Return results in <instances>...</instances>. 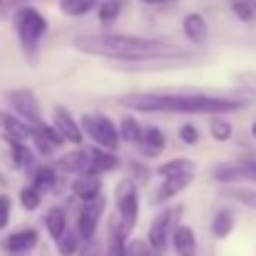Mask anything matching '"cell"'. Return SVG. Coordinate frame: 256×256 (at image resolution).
Instances as JSON below:
<instances>
[{
  "label": "cell",
  "mask_w": 256,
  "mask_h": 256,
  "mask_svg": "<svg viewBox=\"0 0 256 256\" xmlns=\"http://www.w3.org/2000/svg\"><path fill=\"white\" fill-rule=\"evenodd\" d=\"M5 100H8L10 110L15 112V117H20L30 127L42 124V107H40V102H38L32 90H25V87L22 90H12V92L5 94Z\"/></svg>",
  "instance_id": "cell-6"
},
{
  "label": "cell",
  "mask_w": 256,
  "mask_h": 256,
  "mask_svg": "<svg viewBox=\"0 0 256 256\" xmlns=\"http://www.w3.org/2000/svg\"><path fill=\"white\" fill-rule=\"evenodd\" d=\"M179 137H182V142H184V144L194 147V144L199 142V130H196L194 124H184V127L179 130Z\"/></svg>",
  "instance_id": "cell-35"
},
{
  "label": "cell",
  "mask_w": 256,
  "mask_h": 256,
  "mask_svg": "<svg viewBox=\"0 0 256 256\" xmlns=\"http://www.w3.org/2000/svg\"><path fill=\"white\" fill-rule=\"evenodd\" d=\"M122 5H124L122 0H104L100 5V22H104V25L114 22L120 18V12H122Z\"/></svg>",
  "instance_id": "cell-32"
},
{
  "label": "cell",
  "mask_w": 256,
  "mask_h": 256,
  "mask_svg": "<svg viewBox=\"0 0 256 256\" xmlns=\"http://www.w3.org/2000/svg\"><path fill=\"white\" fill-rule=\"evenodd\" d=\"M194 182V174H184V176H172V179H164V184L154 192V204H167L172 202L176 194H182L184 189H189Z\"/></svg>",
  "instance_id": "cell-15"
},
{
  "label": "cell",
  "mask_w": 256,
  "mask_h": 256,
  "mask_svg": "<svg viewBox=\"0 0 256 256\" xmlns=\"http://www.w3.org/2000/svg\"><path fill=\"white\" fill-rule=\"evenodd\" d=\"M8 144H10V152H12V164H15V170H32L35 157H32L30 147H28L25 142H15V140H8Z\"/></svg>",
  "instance_id": "cell-24"
},
{
  "label": "cell",
  "mask_w": 256,
  "mask_h": 256,
  "mask_svg": "<svg viewBox=\"0 0 256 256\" xmlns=\"http://www.w3.org/2000/svg\"><path fill=\"white\" fill-rule=\"evenodd\" d=\"M38 242H40V234L35 229H22V232L10 234L2 242V252H8V254H12V256L28 254V252H32L38 246Z\"/></svg>",
  "instance_id": "cell-11"
},
{
  "label": "cell",
  "mask_w": 256,
  "mask_h": 256,
  "mask_svg": "<svg viewBox=\"0 0 256 256\" xmlns=\"http://www.w3.org/2000/svg\"><path fill=\"white\" fill-rule=\"evenodd\" d=\"M72 196L80 199L82 204L87 202H94L97 196H102V184H100V176L94 174H82L72 182Z\"/></svg>",
  "instance_id": "cell-16"
},
{
  "label": "cell",
  "mask_w": 256,
  "mask_h": 256,
  "mask_svg": "<svg viewBox=\"0 0 256 256\" xmlns=\"http://www.w3.org/2000/svg\"><path fill=\"white\" fill-rule=\"evenodd\" d=\"M232 12L244 20V22H254L256 20V0H232Z\"/></svg>",
  "instance_id": "cell-29"
},
{
  "label": "cell",
  "mask_w": 256,
  "mask_h": 256,
  "mask_svg": "<svg viewBox=\"0 0 256 256\" xmlns=\"http://www.w3.org/2000/svg\"><path fill=\"white\" fill-rule=\"evenodd\" d=\"M82 127H85L87 134L97 142V147H102L107 152H117V147H120V130H117V124L107 114H85L82 117Z\"/></svg>",
  "instance_id": "cell-5"
},
{
  "label": "cell",
  "mask_w": 256,
  "mask_h": 256,
  "mask_svg": "<svg viewBox=\"0 0 256 256\" xmlns=\"http://www.w3.org/2000/svg\"><path fill=\"white\" fill-rule=\"evenodd\" d=\"M179 214H182V209H164V212H160L152 219L150 234H147V244L154 252H164L167 249V244H170L172 236H174V229H176L174 224H176Z\"/></svg>",
  "instance_id": "cell-7"
},
{
  "label": "cell",
  "mask_w": 256,
  "mask_h": 256,
  "mask_svg": "<svg viewBox=\"0 0 256 256\" xmlns=\"http://www.w3.org/2000/svg\"><path fill=\"white\" fill-rule=\"evenodd\" d=\"M102 2L100 0H60V10L70 18H80V15H87L90 10L100 8Z\"/></svg>",
  "instance_id": "cell-26"
},
{
  "label": "cell",
  "mask_w": 256,
  "mask_h": 256,
  "mask_svg": "<svg viewBox=\"0 0 256 256\" xmlns=\"http://www.w3.org/2000/svg\"><path fill=\"white\" fill-rule=\"evenodd\" d=\"M120 137H122L124 142H130V144L142 147V142H144V130H142V124H140L134 117H122V122H120Z\"/></svg>",
  "instance_id": "cell-23"
},
{
  "label": "cell",
  "mask_w": 256,
  "mask_h": 256,
  "mask_svg": "<svg viewBox=\"0 0 256 256\" xmlns=\"http://www.w3.org/2000/svg\"><path fill=\"white\" fill-rule=\"evenodd\" d=\"M120 104L134 112H184V114H214L239 112L244 102L199 92H134L120 97Z\"/></svg>",
  "instance_id": "cell-2"
},
{
  "label": "cell",
  "mask_w": 256,
  "mask_h": 256,
  "mask_svg": "<svg viewBox=\"0 0 256 256\" xmlns=\"http://www.w3.org/2000/svg\"><path fill=\"white\" fill-rule=\"evenodd\" d=\"M144 5H174L176 0H142Z\"/></svg>",
  "instance_id": "cell-38"
},
{
  "label": "cell",
  "mask_w": 256,
  "mask_h": 256,
  "mask_svg": "<svg viewBox=\"0 0 256 256\" xmlns=\"http://www.w3.org/2000/svg\"><path fill=\"white\" fill-rule=\"evenodd\" d=\"M45 229H48V234L55 239V242H60L65 234H68V212L62 209V206H52L48 214H45Z\"/></svg>",
  "instance_id": "cell-18"
},
{
  "label": "cell",
  "mask_w": 256,
  "mask_h": 256,
  "mask_svg": "<svg viewBox=\"0 0 256 256\" xmlns=\"http://www.w3.org/2000/svg\"><path fill=\"white\" fill-rule=\"evenodd\" d=\"M52 124H55V130L62 134V140H65V142L82 144V122H78V120L72 117V112H70V110L58 107V110L52 112Z\"/></svg>",
  "instance_id": "cell-9"
},
{
  "label": "cell",
  "mask_w": 256,
  "mask_h": 256,
  "mask_svg": "<svg viewBox=\"0 0 256 256\" xmlns=\"http://www.w3.org/2000/svg\"><path fill=\"white\" fill-rule=\"evenodd\" d=\"M32 142L38 144V150L45 154V157H50L65 140H62V134L55 130V124H35L32 127Z\"/></svg>",
  "instance_id": "cell-12"
},
{
  "label": "cell",
  "mask_w": 256,
  "mask_h": 256,
  "mask_svg": "<svg viewBox=\"0 0 256 256\" xmlns=\"http://www.w3.org/2000/svg\"><path fill=\"white\" fill-rule=\"evenodd\" d=\"M75 48L87 55L110 58L120 62H186L192 60L189 52L176 50L174 45L157 38H140V35H120V32H97L75 38Z\"/></svg>",
  "instance_id": "cell-1"
},
{
  "label": "cell",
  "mask_w": 256,
  "mask_h": 256,
  "mask_svg": "<svg viewBox=\"0 0 256 256\" xmlns=\"http://www.w3.org/2000/svg\"><path fill=\"white\" fill-rule=\"evenodd\" d=\"M90 164H92V157H90V150H75V152H68L65 157H60L58 162V170L62 174H90Z\"/></svg>",
  "instance_id": "cell-14"
},
{
  "label": "cell",
  "mask_w": 256,
  "mask_h": 256,
  "mask_svg": "<svg viewBox=\"0 0 256 256\" xmlns=\"http://www.w3.org/2000/svg\"><path fill=\"white\" fill-rule=\"evenodd\" d=\"M12 25H15V32L20 38V45L25 50V55L30 60H35V52L40 48V40L45 38L48 32V20L40 10L25 5V8H18L12 12Z\"/></svg>",
  "instance_id": "cell-3"
},
{
  "label": "cell",
  "mask_w": 256,
  "mask_h": 256,
  "mask_svg": "<svg viewBox=\"0 0 256 256\" xmlns=\"http://www.w3.org/2000/svg\"><path fill=\"white\" fill-rule=\"evenodd\" d=\"M40 202H42V192H40V189H35L32 184H30V186H22V192H20V204H22L28 212H35V209L40 206Z\"/></svg>",
  "instance_id": "cell-33"
},
{
  "label": "cell",
  "mask_w": 256,
  "mask_h": 256,
  "mask_svg": "<svg viewBox=\"0 0 256 256\" xmlns=\"http://www.w3.org/2000/svg\"><path fill=\"white\" fill-rule=\"evenodd\" d=\"M130 256H154V249L147 242H132L130 244Z\"/></svg>",
  "instance_id": "cell-36"
},
{
  "label": "cell",
  "mask_w": 256,
  "mask_h": 256,
  "mask_svg": "<svg viewBox=\"0 0 256 256\" xmlns=\"http://www.w3.org/2000/svg\"><path fill=\"white\" fill-rule=\"evenodd\" d=\"M172 244H174V249H176L179 256H196V236H194V229H189V226H184V224L174 229Z\"/></svg>",
  "instance_id": "cell-20"
},
{
  "label": "cell",
  "mask_w": 256,
  "mask_h": 256,
  "mask_svg": "<svg viewBox=\"0 0 256 256\" xmlns=\"http://www.w3.org/2000/svg\"><path fill=\"white\" fill-rule=\"evenodd\" d=\"M252 134H254V137H256V122H254V124H252Z\"/></svg>",
  "instance_id": "cell-39"
},
{
  "label": "cell",
  "mask_w": 256,
  "mask_h": 256,
  "mask_svg": "<svg viewBox=\"0 0 256 256\" xmlns=\"http://www.w3.org/2000/svg\"><path fill=\"white\" fill-rule=\"evenodd\" d=\"M104 209H107V196L104 194L97 196L94 202H87L85 206L80 209V214H78V234H80V239L85 244H92V239L97 234V224H100Z\"/></svg>",
  "instance_id": "cell-8"
},
{
  "label": "cell",
  "mask_w": 256,
  "mask_h": 256,
  "mask_svg": "<svg viewBox=\"0 0 256 256\" xmlns=\"http://www.w3.org/2000/svg\"><path fill=\"white\" fill-rule=\"evenodd\" d=\"M214 179L224 182V184H234V182H254L256 184V162H239V164H224L214 170Z\"/></svg>",
  "instance_id": "cell-10"
},
{
  "label": "cell",
  "mask_w": 256,
  "mask_h": 256,
  "mask_svg": "<svg viewBox=\"0 0 256 256\" xmlns=\"http://www.w3.org/2000/svg\"><path fill=\"white\" fill-rule=\"evenodd\" d=\"M0 130L8 140H15V142L32 140V127L28 122H22L20 117H15L10 112H2V110H0Z\"/></svg>",
  "instance_id": "cell-13"
},
{
  "label": "cell",
  "mask_w": 256,
  "mask_h": 256,
  "mask_svg": "<svg viewBox=\"0 0 256 256\" xmlns=\"http://www.w3.org/2000/svg\"><path fill=\"white\" fill-rule=\"evenodd\" d=\"M90 157H92V164H90V174L100 176L102 172H114L120 167V160L114 152H107L102 147H92L90 150Z\"/></svg>",
  "instance_id": "cell-17"
},
{
  "label": "cell",
  "mask_w": 256,
  "mask_h": 256,
  "mask_svg": "<svg viewBox=\"0 0 256 256\" xmlns=\"http://www.w3.org/2000/svg\"><path fill=\"white\" fill-rule=\"evenodd\" d=\"M117 226L122 239H130L137 219H140V192H137V182L134 179H122L117 184Z\"/></svg>",
  "instance_id": "cell-4"
},
{
  "label": "cell",
  "mask_w": 256,
  "mask_h": 256,
  "mask_svg": "<svg viewBox=\"0 0 256 256\" xmlns=\"http://www.w3.org/2000/svg\"><path fill=\"white\" fill-rule=\"evenodd\" d=\"M164 147H167V137H164V132L157 130V127H147V130H144V142H142L140 150H142L147 157H157Z\"/></svg>",
  "instance_id": "cell-21"
},
{
  "label": "cell",
  "mask_w": 256,
  "mask_h": 256,
  "mask_svg": "<svg viewBox=\"0 0 256 256\" xmlns=\"http://www.w3.org/2000/svg\"><path fill=\"white\" fill-rule=\"evenodd\" d=\"M196 172V164L192 160H170L164 164L157 167V174L162 179H172V176H184V174H194Z\"/></svg>",
  "instance_id": "cell-22"
},
{
  "label": "cell",
  "mask_w": 256,
  "mask_h": 256,
  "mask_svg": "<svg viewBox=\"0 0 256 256\" xmlns=\"http://www.w3.org/2000/svg\"><path fill=\"white\" fill-rule=\"evenodd\" d=\"M232 232H234V214H232L229 209L216 212V216H214V222H212V234H214L216 239H226Z\"/></svg>",
  "instance_id": "cell-25"
},
{
  "label": "cell",
  "mask_w": 256,
  "mask_h": 256,
  "mask_svg": "<svg viewBox=\"0 0 256 256\" xmlns=\"http://www.w3.org/2000/svg\"><path fill=\"white\" fill-rule=\"evenodd\" d=\"M130 170L134 172V174H137V179H142V182H147V179H150V170H147V167H140L137 162H130Z\"/></svg>",
  "instance_id": "cell-37"
},
{
  "label": "cell",
  "mask_w": 256,
  "mask_h": 256,
  "mask_svg": "<svg viewBox=\"0 0 256 256\" xmlns=\"http://www.w3.org/2000/svg\"><path fill=\"white\" fill-rule=\"evenodd\" d=\"M2 2H5V0H0V5H2Z\"/></svg>",
  "instance_id": "cell-40"
},
{
  "label": "cell",
  "mask_w": 256,
  "mask_h": 256,
  "mask_svg": "<svg viewBox=\"0 0 256 256\" xmlns=\"http://www.w3.org/2000/svg\"><path fill=\"white\" fill-rule=\"evenodd\" d=\"M182 28H184V35H186V40H189L192 45H202V42L206 40V20H204L199 12H189V15L184 18Z\"/></svg>",
  "instance_id": "cell-19"
},
{
  "label": "cell",
  "mask_w": 256,
  "mask_h": 256,
  "mask_svg": "<svg viewBox=\"0 0 256 256\" xmlns=\"http://www.w3.org/2000/svg\"><path fill=\"white\" fill-rule=\"evenodd\" d=\"M10 212H12V202H10V196H8V194H0V232L8 226V222H10Z\"/></svg>",
  "instance_id": "cell-34"
},
{
  "label": "cell",
  "mask_w": 256,
  "mask_h": 256,
  "mask_svg": "<svg viewBox=\"0 0 256 256\" xmlns=\"http://www.w3.org/2000/svg\"><path fill=\"white\" fill-rule=\"evenodd\" d=\"M55 184H58V172L52 170V167H38L35 174H32V186L35 189H40V192H50V189H55Z\"/></svg>",
  "instance_id": "cell-27"
},
{
  "label": "cell",
  "mask_w": 256,
  "mask_h": 256,
  "mask_svg": "<svg viewBox=\"0 0 256 256\" xmlns=\"http://www.w3.org/2000/svg\"><path fill=\"white\" fill-rule=\"evenodd\" d=\"M80 234L78 232H72V229H68V234L58 242V254L60 256H75L78 254V249H80Z\"/></svg>",
  "instance_id": "cell-30"
},
{
  "label": "cell",
  "mask_w": 256,
  "mask_h": 256,
  "mask_svg": "<svg viewBox=\"0 0 256 256\" xmlns=\"http://www.w3.org/2000/svg\"><path fill=\"white\" fill-rule=\"evenodd\" d=\"M209 132L216 142H229L232 134H234V127L232 122H226L224 117H212V124H209Z\"/></svg>",
  "instance_id": "cell-28"
},
{
  "label": "cell",
  "mask_w": 256,
  "mask_h": 256,
  "mask_svg": "<svg viewBox=\"0 0 256 256\" xmlns=\"http://www.w3.org/2000/svg\"><path fill=\"white\" fill-rule=\"evenodd\" d=\"M224 196H229V199H236V202H242V204H246V206L256 209V189H244V186H226V189H224Z\"/></svg>",
  "instance_id": "cell-31"
}]
</instances>
